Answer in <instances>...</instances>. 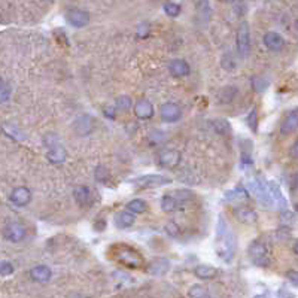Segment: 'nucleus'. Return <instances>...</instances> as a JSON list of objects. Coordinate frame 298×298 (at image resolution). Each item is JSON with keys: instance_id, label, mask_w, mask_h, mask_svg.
<instances>
[{"instance_id": "obj_23", "label": "nucleus", "mask_w": 298, "mask_h": 298, "mask_svg": "<svg viewBox=\"0 0 298 298\" xmlns=\"http://www.w3.org/2000/svg\"><path fill=\"white\" fill-rule=\"evenodd\" d=\"M178 203H179V200L176 198V197H172V195H164L163 198H161V209L164 210V212H173L176 207H178Z\"/></svg>"}, {"instance_id": "obj_10", "label": "nucleus", "mask_w": 298, "mask_h": 298, "mask_svg": "<svg viewBox=\"0 0 298 298\" xmlns=\"http://www.w3.org/2000/svg\"><path fill=\"white\" fill-rule=\"evenodd\" d=\"M46 146L49 148V151H48V160L51 161V163H54V164H60V163H63L64 160H66V151H64V148L55 140L54 143H51V142H46Z\"/></svg>"}, {"instance_id": "obj_24", "label": "nucleus", "mask_w": 298, "mask_h": 298, "mask_svg": "<svg viewBox=\"0 0 298 298\" xmlns=\"http://www.w3.org/2000/svg\"><path fill=\"white\" fill-rule=\"evenodd\" d=\"M127 209L134 213H143L146 210V203L142 198H134L127 204Z\"/></svg>"}, {"instance_id": "obj_25", "label": "nucleus", "mask_w": 298, "mask_h": 298, "mask_svg": "<svg viewBox=\"0 0 298 298\" xmlns=\"http://www.w3.org/2000/svg\"><path fill=\"white\" fill-rule=\"evenodd\" d=\"M188 295L192 297V298H206V297H209L210 294L206 291L204 286H201V285H194V286L189 289Z\"/></svg>"}, {"instance_id": "obj_16", "label": "nucleus", "mask_w": 298, "mask_h": 298, "mask_svg": "<svg viewBox=\"0 0 298 298\" xmlns=\"http://www.w3.org/2000/svg\"><path fill=\"white\" fill-rule=\"evenodd\" d=\"M134 221H136V216H134V212L131 210H122L115 215V225L118 228H128L130 225H133Z\"/></svg>"}, {"instance_id": "obj_21", "label": "nucleus", "mask_w": 298, "mask_h": 298, "mask_svg": "<svg viewBox=\"0 0 298 298\" xmlns=\"http://www.w3.org/2000/svg\"><path fill=\"white\" fill-rule=\"evenodd\" d=\"M248 197H249L248 192H246L245 189H242V188H237V189L228 191V192L225 194V198H227V200H230L231 203H237V204L246 201Z\"/></svg>"}, {"instance_id": "obj_7", "label": "nucleus", "mask_w": 298, "mask_h": 298, "mask_svg": "<svg viewBox=\"0 0 298 298\" xmlns=\"http://www.w3.org/2000/svg\"><path fill=\"white\" fill-rule=\"evenodd\" d=\"M66 20L73 26V27H85L88 23H90V15L88 12L85 11H81V9H70L67 14H66Z\"/></svg>"}, {"instance_id": "obj_36", "label": "nucleus", "mask_w": 298, "mask_h": 298, "mask_svg": "<svg viewBox=\"0 0 298 298\" xmlns=\"http://www.w3.org/2000/svg\"><path fill=\"white\" fill-rule=\"evenodd\" d=\"M291 157L298 158V139L294 142V145H292V148H291Z\"/></svg>"}, {"instance_id": "obj_31", "label": "nucleus", "mask_w": 298, "mask_h": 298, "mask_svg": "<svg viewBox=\"0 0 298 298\" xmlns=\"http://www.w3.org/2000/svg\"><path fill=\"white\" fill-rule=\"evenodd\" d=\"M94 176L99 182H106L109 179V172L105 167H97L94 172Z\"/></svg>"}, {"instance_id": "obj_3", "label": "nucleus", "mask_w": 298, "mask_h": 298, "mask_svg": "<svg viewBox=\"0 0 298 298\" xmlns=\"http://www.w3.org/2000/svg\"><path fill=\"white\" fill-rule=\"evenodd\" d=\"M116 258H118V261H121L122 264H125L127 267H131V268H137L143 262V260L140 258V255L134 249L124 246V245L118 246Z\"/></svg>"}, {"instance_id": "obj_5", "label": "nucleus", "mask_w": 298, "mask_h": 298, "mask_svg": "<svg viewBox=\"0 0 298 298\" xmlns=\"http://www.w3.org/2000/svg\"><path fill=\"white\" fill-rule=\"evenodd\" d=\"M27 236V231H26V227L21 225L18 222H12L9 225H6V228L3 230V237L8 240V242H12V243H18V242H23Z\"/></svg>"}, {"instance_id": "obj_20", "label": "nucleus", "mask_w": 298, "mask_h": 298, "mask_svg": "<svg viewBox=\"0 0 298 298\" xmlns=\"http://www.w3.org/2000/svg\"><path fill=\"white\" fill-rule=\"evenodd\" d=\"M216 274H218V270L215 267H210V265H198L194 268V276L201 279V280L213 279Z\"/></svg>"}, {"instance_id": "obj_13", "label": "nucleus", "mask_w": 298, "mask_h": 298, "mask_svg": "<svg viewBox=\"0 0 298 298\" xmlns=\"http://www.w3.org/2000/svg\"><path fill=\"white\" fill-rule=\"evenodd\" d=\"M297 130H298V109H294L285 116V119L280 125V133L291 134Z\"/></svg>"}, {"instance_id": "obj_33", "label": "nucleus", "mask_w": 298, "mask_h": 298, "mask_svg": "<svg viewBox=\"0 0 298 298\" xmlns=\"http://www.w3.org/2000/svg\"><path fill=\"white\" fill-rule=\"evenodd\" d=\"M248 125L252 128V131H257L258 127V118H257V111H252L251 115L248 116Z\"/></svg>"}, {"instance_id": "obj_11", "label": "nucleus", "mask_w": 298, "mask_h": 298, "mask_svg": "<svg viewBox=\"0 0 298 298\" xmlns=\"http://www.w3.org/2000/svg\"><path fill=\"white\" fill-rule=\"evenodd\" d=\"M134 113L139 119H151L154 116V106L149 100H139L134 105Z\"/></svg>"}, {"instance_id": "obj_2", "label": "nucleus", "mask_w": 298, "mask_h": 298, "mask_svg": "<svg viewBox=\"0 0 298 298\" xmlns=\"http://www.w3.org/2000/svg\"><path fill=\"white\" fill-rule=\"evenodd\" d=\"M248 255L249 258L252 260V262L258 267H265L268 265L270 262V258H268V249L265 246L264 242L261 240H255L252 242V245L249 246L248 249Z\"/></svg>"}, {"instance_id": "obj_28", "label": "nucleus", "mask_w": 298, "mask_h": 298, "mask_svg": "<svg viewBox=\"0 0 298 298\" xmlns=\"http://www.w3.org/2000/svg\"><path fill=\"white\" fill-rule=\"evenodd\" d=\"M213 127H215V130H216L218 133H221V134H224L225 131L230 130L228 122H227V121H224V119H216V121L213 122Z\"/></svg>"}, {"instance_id": "obj_40", "label": "nucleus", "mask_w": 298, "mask_h": 298, "mask_svg": "<svg viewBox=\"0 0 298 298\" xmlns=\"http://www.w3.org/2000/svg\"><path fill=\"white\" fill-rule=\"evenodd\" d=\"M221 2H231V0H221Z\"/></svg>"}, {"instance_id": "obj_35", "label": "nucleus", "mask_w": 298, "mask_h": 298, "mask_svg": "<svg viewBox=\"0 0 298 298\" xmlns=\"http://www.w3.org/2000/svg\"><path fill=\"white\" fill-rule=\"evenodd\" d=\"M286 277H288V280H289L292 285L298 286V271L291 270V271H288V273H286Z\"/></svg>"}, {"instance_id": "obj_9", "label": "nucleus", "mask_w": 298, "mask_h": 298, "mask_svg": "<svg viewBox=\"0 0 298 298\" xmlns=\"http://www.w3.org/2000/svg\"><path fill=\"white\" fill-rule=\"evenodd\" d=\"M9 200H11V203H14L15 206L23 207V206H27V204L32 201V192H30V189L26 188V186H18V188H15V189L11 192Z\"/></svg>"}, {"instance_id": "obj_26", "label": "nucleus", "mask_w": 298, "mask_h": 298, "mask_svg": "<svg viewBox=\"0 0 298 298\" xmlns=\"http://www.w3.org/2000/svg\"><path fill=\"white\" fill-rule=\"evenodd\" d=\"M164 12H166L169 17L176 18V17H179V14H181V6H179V5H176V3L169 2V3H166V5H164Z\"/></svg>"}, {"instance_id": "obj_29", "label": "nucleus", "mask_w": 298, "mask_h": 298, "mask_svg": "<svg viewBox=\"0 0 298 298\" xmlns=\"http://www.w3.org/2000/svg\"><path fill=\"white\" fill-rule=\"evenodd\" d=\"M12 271H14L12 262H9V261H2V264H0V274H2L3 277H6V276L12 274Z\"/></svg>"}, {"instance_id": "obj_8", "label": "nucleus", "mask_w": 298, "mask_h": 298, "mask_svg": "<svg viewBox=\"0 0 298 298\" xmlns=\"http://www.w3.org/2000/svg\"><path fill=\"white\" fill-rule=\"evenodd\" d=\"M237 48H239V52L242 55H246L248 51H249V46H251V33H249V27L246 23H243L239 30H237Z\"/></svg>"}, {"instance_id": "obj_19", "label": "nucleus", "mask_w": 298, "mask_h": 298, "mask_svg": "<svg viewBox=\"0 0 298 298\" xmlns=\"http://www.w3.org/2000/svg\"><path fill=\"white\" fill-rule=\"evenodd\" d=\"M169 70L173 76H178V78H182V76L189 74V66L185 60H173L169 64Z\"/></svg>"}, {"instance_id": "obj_39", "label": "nucleus", "mask_w": 298, "mask_h": 298, "mask_svg": "<svg viewBox=\"0 0 298 298\" xmlns=\"http://www.w3.org/2000/svg\"><path fill=\"white\" fill-rule=\"evenodd\" d=\"M295 29H297V32H298V20L295 21Z\"/></svg>"}, {"instance_id": "obj_14", "label": "nucleus", "mask_w": 298, "mask_h": 298, "mask_svg": "<svg viewBox=\"0 0 298 298\" xmlns=\"http://www.w3.org/2000/svg\"><path fill=\"white\" fill-rule=\"evenodd\" d=\"M170 270V261L166 258H155L148 265V271L152 276H163Z\"/></svg>"}, {"instance_id": "obj_37", "label": "nucleus", "mask_w": 298, "mask_h": 298, "mask_svg": "<svg viewBox=\"0 0 298 298\" xmlns=\"http://www.w3.org/2000/svg\"><path fill=\"white\" fill-rule=\"evenodd\" d=\"M105 113L108 115V116H111V118H113V109L112 108H108L106 111H105Z\"/></svg>"}, {"instance_id": "obj_6", "label": "nucleus", "mask_w": 298, "mask_h": 298, "mask_svg": "<svg viewBox=\"0 0 298 298\" xmlns=\"http://www.w3.org/2000/svg\"><path fill=\"white\" fill-rule=\"evenodd\" d=\"M181 163V154L175 149H166L158 154V164L166 169H175Z\"/></svg>"}, {"instance_id": "obj_12", "label": "nucleus", "mask_w": 298, "mask_h": 298, "mask_svg": "<svg viewBox=\"0 0 298 298\" xmlns=\"http://www.w3.org/2000/svg\"><path fill=\"white\" fill-rule=\"evenodd\" d=\"M160 116L166 122H175L181 118V108L175 103H166L160 109Z\"/></svg>"}, {"instance_id": "obj_18", "label": "nucleus", "mask_w": 298, "mask_h": 298, "mask_svg": "<svg viewBox=\"0 0 298 298\" xmlns=\"http://www.w3.org/2000/svg\"><path fill=\"white\" fill-rule=\"evenodd\" d=\"M30 276L35 282H39V283H46L49 282L51 276H52V271L49 267L46 265H37L35 268L30 270Z\"/></svg>"}, {"instance_id": "obj_38", "label": "nucleus", "mask_w": 298, "mask_h": 298, "mask_svg": "<svg viewBox=\"0 0 298 298\" xmlns=\"http://www.w3.org/2000/svg\"><path fill=\"white\" fill-rule=\"evenodd\" d=\"M294 252H295V254L298 255V240H297V243L294 245Z\"/></svg>"}, {"instance_id": "obj_30", "label": "nucleus", "mask_w": 298, "mask_h": 298, "mask_svg": "<svg viewBox=\"0 0 298 298\" xmlns=\"http://www.w3.org/2000/svg\"><path fill=\"white\" fill-rule=\"evenodd\" d=\"M0 100H2V103H5L9 97H11V87L6 85L5 81H2V85H0Z\"/></svg>"}, {"instance_id": "obj_27", "label": "nucleus", "mask_w": 298, "mask_h": 298, "mask_svg": "<svg viewBox=\"0 0 298 298\" xmlns=\"http://www.w3.org/2000/svg\"><path fill=\"white\" fill-rule=\"evenodd\" d=\"M115 105H116V108L121 109V111H128V109L131 108V99L127 97V96H121V97L116 99Z\"/></svg>"}, {"instance_id": "obj_32", "label": "nucleus", "mask_w": 298, "mask_h": 298, "mask_svg": "<svg viewBox=\"0 0 298 298\" xmlns=\"http://www.w3.org/2000/svg\"><path fill=\"white\" fill-rule=\"evenodd\" d=\"M164 228H166V231H167L172 237H176V236L179 234V227H178V224H176V222H172V221L167 222Z\"/></svg>"}, {"instance_id": "obj_34", "label": "nucleus", "mask_w": 298, "mask_h": 298, "mask_svg": "<svg viewBox=\"0 0 298 298\" xmlns=\"http://www.w3.org/2000/svg\"><path fill=\"white\" fill-rule=\"evenodd\" d=\"M176 192H178V194H176V198H178L179 201H184V200H188V198L192 197L191 191H186V189H181V191H176Z\"/></svg>"}, {"instance_id": "obj_1", "label": "nucleus", "mask_w": 298, "mask_h": 298, "mask_svg": "<svg viewBox=\"0 0 298 298\" xmlns=\"http://www.w3.org/2000/svg\"><path fill=\"white\" fill-rule=\"evenodd\" d=\"M215 248H216V254L224 261H231L233 260L234 251H236V240H234V234L231 233L227 221L224 219L222 216H219V221H218Z\"/></svg>"}, {"instance_id": "obj_15", "label": "nucleus", "mask_w": 298, "mask_h": 298, "mask_svg": "<svg viewBox=\"0 0 298 298\" xmlns=\"http://www.w3.org/2000/svg\"><path fill=\"white\" fill-rule=\"evenodd\" d=\"M234 215H236V218H237L240 222H243V224H254V222L258 219L257 212L252 210L249 206H239V207L234 210Z\"/></svg>"}, {"instance_id": "obj_4", "label": "nucleus", "mask_w": 298, "mask_h": 298, "mask_svg": "<svg viewBox=\"0 0 298 298\" xmlns=\"http://www.w3.org/2000/svg\"><path fill=\"white\" fill-rule=\"evenodd\" d=\"M133 182L137 188H160L163 185L170 184L172 181L163 175H146L139 179H134Z\"/></svg>"}, {"instance_id": "obj_22", "label": "nucleus", "mask_w": 298, "mask_h": 298, "mask_svg": "<svg viewBox=\"0 0 298 298\" xmlns=\"http://www.w3.org/2000/svg\"><path fill=\"white\" fill-rule=\"evenodd\" d=\"M73 195H74V200H76L79 204H87L90 201L91 192L87 186H78V188H74Z\"/></svg>"}, {"instance_id": "obj_17", "label": "nucleus", "mask_w": 298, "mask_h": 298, "mask_svg": "<svg viewBox=\"0 0 298 298\" xmlns=\"http://www.w3.org/2000/svg\"><path fill=\"white\" fill-rule=\"evenodd\" d=\"M283 37L279 33L274 32H268L264 35V45L270 49V51H280L283 48Z\"/></svg>"}]
</instances>
